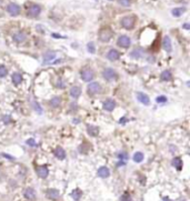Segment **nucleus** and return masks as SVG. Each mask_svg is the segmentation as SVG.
Returning a JSON list of instances; mask_svg holds the SVG:
<instances>
[{
	"label": "nucleus",
	"instance_id": "nucleus-5",
	"mask_svg": "<svg viewBox=\"0 0 190 201\" xmlns=\"http://www.w3.org/2000/svg\"><path fill=\"white\" fill-rule=\"evenodd\" d=\"M117 45L121 48H128V47L131 45V40H130V38L128 36H125V35H122L118 38V40H117Z\"/></svg>",
	"mask_w": 190,
	"mask_h": 201
},
{
	"label": "nucleus",
	"instance_id": "nucleus-13",
	"mask_svg": "<svg viewBox=\"0 0 190 201\" xmlns=\"http://www.w3.org/2000/svg\"><path fill=\"white\" fill-rule=\"evenodd\" d=\"M162 46H163V49L167 51V52H171L172 50V45H171V40L168 36L163 37V40H162Z\"/></svg>",
	"mask_w": 190,
	"mask_h": 201
},
{
	"label": "nucleus",
	"instance_id": "nucleus-12",
	"mask_svg": "<svg viewBox=\"0 0 190 201\" xmlns=\"http://www.w3.org/2000/svg\"><path fill=\"white\" fill-rule=\"evenodd\" d=\"M37 174L39 178L46 179L47 177H48V174H49V170H48V168H47L46 166L39 167V168H37Z\"/></svg>",
	"mask_w": 190,
	"mask_h": 201
},
{
	"label": "nucleus",
	"instance_id": "nucleus-7",
	"mask_svg": "<svg viewBox=\"0 0 190 201\" xmlns=\"http://www.w3.org/2000/svg\"><path fill=\"white\" fill-rule=\"evenodd\" d=\"M102 76H103V78L106 79L107 81H111V80H113V79H116V78H117V73H116V71H115L113 69L107 68V69H105V70H103Z\"/></svg>",
	"mask_w": 190,
	"mask_h": 201
},
{
	"label": "nucleus",
	"instance_id": "nucleus-10",
	"mask_svg": "<svg viewBox=\"0 0 190 201\" xmlns=\"http://www.w3.org/2000/svg\"><path fill=\"white\" fill-rule=\"evenodd\" d=\"M56 52L55 51H47L46 54L43 55V64H51L53 60L56 59Z\"/></svg>",
	"mask_w": 190,
	"mask_h": 201
},
{
	"label": "nucleus",
	"instance_id": "nucleus-38",
	"mask_svg": "<svg viewBox=\"0 0 190 201\" xmlns=\"http://www.w3.org/2000/svg\"><path fill=\"white\" fill-rule=\"evenodd\" d=\"M120 200H131V197L128 194V193H125V194H122V196L120 197Z\"/></svg>",
	"mask_w": 190,
	"mask_h": 201
},
{
	"label": "nucleus",
	"instance_id": "nucleus-32",
	"mask_svg": "<svg viewBox=\"0 0 190 201\" xmlns=\"http://www.w3.org/2000/svg\"><path fill=\"white\" fill-rule=\"evenodd\" d=\"M56 87L59 88V89H64V88H66V82L60 79V80H58L56 82Z\"/></svg>",
	"mask_w": 190,
	"mask_h": 201
},
{
	"label": "nucleus",
	"instance_id": "nucleus-39",
	"mask_svg": "<svg viewBox=\"0 0 190 201\" xmlns=\"http://www.w3.org/2000/svg\"><path fill=\"white\" fill-rule=\"evenodd\" d=\"M118 157H119V158H122V159H127V158H128L127 155H125V153H120V155H118Z\"/></svg>",
	"mask_w": 190,
	"mask_h": 201
},
{
	"label": "nucleus",
	"instance_id": "nucleus-3",
	"mask_svg": "<svg viewBox=\"0 0 190 201\" xmlns=\"http://www.w3.org/2000/svg\"><path fill=\"white\" fill-rule=\"evenodd\" d=\"M87 90H88L89 95L92 96V95H98V93H100L102 90V88L99 82H91V83H89Z\"/></svg>",
	"mask_w": 190,
	"mask_h": 201
},
{
	"label": "nucleus",
	"instance_id": "nucleus-28",
	"mask_svg": "<svg viewBox=\"0 0 190 201\" xmlns=\"http://www.w3.org/2000/svg\"><path fill=\"white\" fill-rule=\"evenodd\" d=\"M144 160V155L141 153V152H136L134 155V162H137V163H139Z\"/></svg>",
	"mask_w": 190,
	"mask_h": 201
},
{
	"label": "nucleus",
	"instance_id": "nucleus-33",
	"mask_svg": "<svg viewBox=\"0 0 190 201\" xmlns=\"http://www.w3.org/2000/svg\"><path fill=\"white\" fill-rule=\"evenodd\" d=\"M156 101H157L158 103H163V102H166V101H167V97H165V96H159V97H157V99H156Z\"/></svg>",
	"mask_w": 190,
	"mask_h": 201
},
{
	"label": "nucleus",
	"instance_id": "nucleus-22",
	"mask_svg": "<svg viewBox=\"0 0 190 201\" xmlns=\"http://www.w3.org/2000/svg\"><path fill=\"white\" fill-rule=\"evenodd\" d=\"M160 78H161V80H163V81H170L172 79V72L170 70H165L163 72H161Z\"/></svg>",
	"mask_w": 190,
	"mask_h": 201
},
{
	"label": "nucleus",
	"instance_id": "nucleus-16",
	"mask_svg": "<svg viewBox=\"0 0 190 201\" xmlns=\"http://www.w3.org/2000/svg\"><path fill=\"white\" fill-rule=\"evenodd\" d=\"M23 197H25L27 200H35V199H36V192H35V190H33V188H28V189L25 190Z\"/></svg>",
	"mask_w": 190,
	"mask_h": 201
},
{
	"label": "nucleus",
	"instance_id": "nucleus-20",
	"mask_svg": "<svg viewBox=\"0 0 190 201\" xmlns=\"http://www.w3.org/2000/svg\"><path fill=\"white\" fill-rule=\"evenodd\" d=\"M11 80H12V82H14L16 86L20 85V83L22 82V76H21V73L14 72V74H12V77H11Z\"/></svg>",
	"mask_w": 190,
	"mask_h": 201
},
{
	"label": "nucleus",
	"instance_id": "nucleus-27",
	"mask_svg": "<svg viewBox=\"0 0 190 201\" xmlns=\"http://www.w3.org/2000/svg\"><path fill=\"white\" fill-rule=\"evenodd\" d=\"M60 98H58V97H55V98H52L50 100V105L51 107H53V108H57V107H59L60 106Z\"/></svg>",
	"mask_w": 190,
	"mask_h": 201
},
{
	"label": "nucleus",
	"instance_id": "nucleus-15",
	"mask_svg": "<svg viewBox=\"0 0 190 201\" xmlns=\"http://www.w3.org/2000/svg\"><path fill=\"white\" fill-rule=\"evenodd\" d=\"M116 108V102L112 99H107L105 102H103V109L106 111H112V110Z\"/></svg>",
	"mask_w": 190,
	"mask_h": 201
},
{
	"label": "nucleus",
	"instance_id": "nucleus-23",
	"mask_svg": "<svg viewBox=\"0 0 190 201\" xmlns=\"http://www.w3.org/2000/svg\"><path fill=\"white\" fill-rule=\"evenodd\" d=\"M14 40L16 42H19V43H21L26 40V35L23 33V32H17V33H14Z\"/></svg>",
	"mask_w": 190,
	"mask_h": 201
},
{
	"label": "nucleus",
	"instance_id": "nucleus-36",
	"mask_svg": "<svg viewBox=\"0 0 190 201\" xmlns=\"http://www.w3.org/2000/svg\"><path fill=\"white\" fill-rule=\"evenodd\" d=\"M27 145H29V146H31V147H37V143H36V141L33 140V138L27 140Z\"/></svg>",
	"mask_w": 190,
	"mask_h": 201
},
{
	"label": "nucleus",
	"instance_id": "nucleus-26",
	"mask_svg": "<svg viewBox=\"0 0 190 201\" xmlns=\"http://www.w3.org/2000/svg\"><path fill=\"white\" fill-rule=\"evenodd\" d=\"M185 11H186L185 8H173V9L171 10V14L173 17H180Z\"/></svg>",
	"mask_w": 190,
	"mask_h": 201
},
{
	"label": "nucleus",
	"instance_id": "nucleus-35",
	"mask_svg": "<svg viewBox=\"0 0 190 201\" xmlns=\"http://www.w3.org/2000/svg\"><path fill=\"white\" fill-rule=\"evenodd\" d=\"M119 4L121 6H124V7H129L131 5V2H130V0H119Z\"/></svg>",
	"mask_w": 190,
	"mask_h": 201
},
{
	"label": "nucleus",
	"instance_id": "nucleus-18",
	"mask_svg": "<svg viewBox=\"0 0 190 201\" xmlns=\"http://www.w3.org/2000/svg\"><path fill=\"white\" fill-rule=\"evenodd\" d=\"M109 174H110V170L107 167H101L98 169V177H100V178H108Z\"/></svg>",
	"mask_w": 190,
	"mask_h": 201
},
{
	"label": "nucleus",
	"instance_id": "nucleus-6",
	"mask_svg": "<svg viewBox=\"0 0 190 201\" xmlns=\"http://www.w3.org/2000/svg\"><path fill=\"white\" fill-rule=\"evenodd\" d=\"M7 12L12 17H17L20 14V6L17 4H9L7 6Z\"/></svg>",
	"mask_w": 190,
	"mask_h": 201
},
{
	"label": "nucleus",
	"instance_id": "nucleus-11",
	"mask_svg": "<svg viewBox=\"0 0 190 201\" xmlns=\"http://www.w3.org/2000/svg\"><path fill=\"white\" fill-rule=\"evenodd\" d=\"M119 58H120V54L116 49H111V50L108 51V54H107V59L110 60V61H116Z\"/></svg>",
	"mask_w": 190,
	"mask_h": 201
},
{
	"label": "nucleus",
	"instance_id": "nucleus-24",
	"mask_svg": "<svg viewBox=\"0 0 190 201\" xmlns=\"http://www.w3.org/2000/svg\"><path fill=\"white\" fill-rule=\"evenodd\" d=\"M88 133L91 137H97L98 134H99V128H98V127H95V126H89Z\"/></svg>",
	"mask_w": 190,
	"mask_h": 201
},
{
	"label": "nucleus",
	"instance_id": "nucleus-2",
	"mask_svg": "<svg viewBox=\"0 0 190 201\" xmlns=\"http://www.w3.org/2000/svg\"><path fill=\"white\" fill-rule=\"evenodd\" d=\"M134 23H136V17H132V16H127L121 19V26L127 30L132 29L134 27Z\"/></svg>",
	"mask_w": 190,
	"mask_h": 201
},
{
	"label": "nucleus",
	"instance_id": "nucleus-30",
	"mask_svg": "<svg viewBox=\"0 0 190 201\" xmlns=\"http://www.w3.org/2000/svg\"><path fill=\"white\" fill-rule=\"evenodd\" d=\"M141 54H142V50L139 49V50H134L130 56H131L132 58H139V57H141Z\"/></svg>",
	"mask_w": 190,
	"mask_h": 201
},
{
	"label": "nucleus",
	"instance_id": "nucleus-17",
	"mask_svg": "<svg viewBox=\"0 0 190 201\" xmlns=\"http://www.w3.org/2000/svg\"><path fill=\"white\" fill-rule=\"evenodd\" d=\"M55 155H56L57 159L64 160L66 158V151L64 150L62 147H57L56 150H55Z\"/></svg>",
	"mask_w": 190,
	"mask_h": 201
},
{
	"label": "nucleus",
	"instance_id": "nucleus-1",
	"mask_svg": "<svg viewBox=\"0 0 190 201\" xmlns=\"http://www.w3.org/2000/svg\"><path fill=\"white\" fill-rule=\"evenodd\" d=\"M113 36V32L110 28H103V29H100V31L98 33V37H99V40L101 42H109L110 39Z\"/></svg>",
	"mask_w": 190,
	"mask_h": 201
},
{
	"label": "nucleus",
	"instance_id": "nucleus-31",
	"mask_svg": "<svg viewBox=\"0 0 190 201\" xmlns=\"http://www.w3.org/2000/svg\"><path fill=\"white\" fill-rule=\"evenodd\" d=\"M87 48H88V51L90 54H95L96 52V48H95V43L93 42H89L87 45Z\"/></svg>",
	"mask_w": 190,
	"mask_h": 201
},
{
	"label": "nucleus",
	"instance_id": "nucleus-21",
	"mask_svg": "<svg viewBox=\"0 0 190 201\" xmlns=\"http://www.w3.org/2000/svg\"><path fill=\"white\" fill-rule=\"evenodd\" d=\"M172 166L176 168L178 171H180L181 169H182V160L180 159V158H178V157H176V158H173L171 161Z\"/></svg>",
	"mask_w": 190,
	"mask_h": 201
},
{
	"label": "nucleus",
	"instance_id": "nucleus-40",
	"mask_svg": "<svg viewBox=\"0 0 190 201\" xmlns=\"http://www.w3.org/2000/svg\"><path fill=\"white\" fill-rule=\"evenodd\" d=\"M183 28H185V29H187V30H188V29H189V25H188V23H185V25H183Z\"/></svg>",
	"mask_w": 190,
	"mask_h": 201
},
{
	"label": "nucleus",
	"instance_id": "nucleus-25",
	"mask_svg": "<svg viewBox=\"0 0 190 201\" xmlns=\"http://www.w3.org/2000/svg\"><path fill=\"white\" fill-rule=\"evenodd\" d=\"M71 197H72V199L76 201H78L81 199V197H82V191L80 190V189H74L72 193H71Z\"/></svg>",
	"mask_w": 190,
	"mask_h": 201
},
{
	"label": "nucleus",
	"instance_id": "nucleus-34",
	"mask_svg": "<svg viewBox=\"0 0 190 201\" xmlns=\"http://www.w3.org/2000/svg\"><path fill=\"white\" fill-rule=\"evenodd\" d=\"M1 119H2V122H5L6 124H9L11 122V117L10 116H4Z\"/></svg>",
	"mask_w": 190,
	"mask_h": 201
},
{
	"label": "nucleus",
	"instance_id": "nucleus-37",
	"mask_svg": "<svg viewBox=\"0 0 190 201\" xmlns=\"http://www.w3.org/2000/svg\"><path fill=\"white\" fill-rule=\"evenodd\" d=\"M33 107H35L36 111H37V112H39V114H41V112H42L41 108H40V106H38L37 103H36V101H33Z\"/></svg>",
	"mask_w": 190,
	"mask_h": 201
},
{
	"label": "nucleus",
	"instance_id": "nucleus-4",
	"mask_svg": "<svg viewBox=\"0 0 190 201\" xmlns=\"http://www.w3.org/2000/svg\"><path fill=\"white\" fill-rule=\"evenodd\" d=\"M41 12V7L39 5H36V4H33L29 7L28 9V17H31V18H36L38 17L39 14Z\"/></svg>",
	"mask_w": 190,
	"mask_h": 201
},
{
	"label": "nucleus",
	"instance_id": "nucleus-9",
	"mask_svg": "<svg viewBox=\"0 0 190 201\" xmlns=\"http://www.w3.org/2000/svg\"><path fill=\"white\" fill-rule=\"evenodd\" d=\"M136 97H137V100L140 101L142 105L144 106H149L150 105V99H149V97L146 95V93H144V92H137L136 93Z\"/></svg>",
	"mask_w": 190,
	"mask_h": 201
},
{
	"label": "nucleus",
	"instance_id": "nucleus-14",
	"mask_svg": "<svg viewBox=\"0 0 190 201\" xmlns=\"http://www.w3.org/2000/svg\"><path fill=\"white\" fill-rule=\"evenodd\" d=\"M46 194L48 197V199H50V200H57L60 196L59 190H57V189H49Z\"/></svg>",
	"mask_w": 190,
	"mask_h": 201
},
{
	"label": "nucleus",
	"instance_id": "nucleus-29",
	"mask_svg": "<svg viewBox=\"0 0 190 201\" xmlns=\"http://www.w3.org/2000/svg\"><path fill=\"white\" fill-rule=\"evenodd\" d=\"M8 74V70L5 66H0V78H4Z\"/></svg>",
	"mask_w": 190,
	"mask_h": 201
},
{
	"label": "nucleus",
	"instance_id": "nucleus-8",
	"mask_svg": "<svg viewBox=\"0 0 190 201\" xmlns=\"http://www.w3.org/2000/svg\"><path fill=\"white\" fill-rule=\"evenodd\" d=\"M95 77V74H93V71L91 69H85L81 71V79L86 81V82H89V81H91Z\"/></svg>",
	"mask_w": 190,
	"mask_h": 201
},
{
	"label": "nucleus",
	"instance_id": "nucleus-19",
	"mask_svg": "<svg viewBox=\"0 0 190 201\" xmlns=\"http://www.w3.org/2000/svg\"><path fill=\"white\" fill-rule=\"evenodd\" d=\"M69 92H70V96L72 97V98H74V99H77V98H79L80 95H81V89H80V87L74 86V87H72L70 89Z\"/></svg>",
	"mask_w": 190,
	"mask_h": 201
}]
</instances>
